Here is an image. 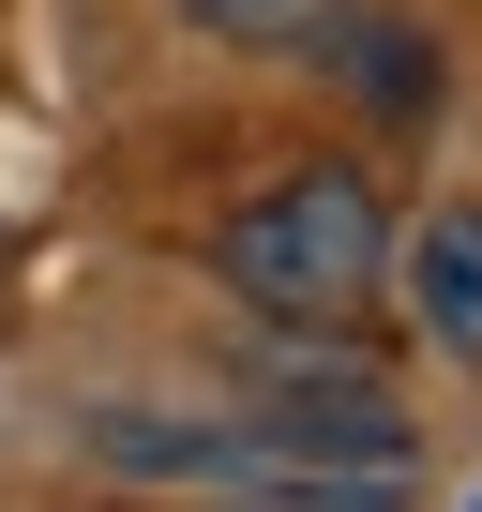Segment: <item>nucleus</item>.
<instances>
[{"instance_id": "1", "label": "nucleus", "mask_w": 482, "mask_h": 512, "mask_svg": "<svg viewBox=\"0 0 482 512\" xmlns=\"http://www.w3.org/2000/svg\"><path fill=\"white\" fill-rule=\"evenodd\" d=\"M211 272L257 302V317H347V302L392 272V211H377L362 166H287L272 196H241V211H226Z\"/></svg>"}, {"instance_id": "5", "label": "nucleus", "mask_w": 482, "mask_h": 512, "mask_svg": "<svg viewBox=\"0 0 482 512\" xmlns=\"http://www.w3.org/2000/svg\"><path fill=\"white\" fill-rule=\"evenodd\" d=\"M226 512H241V497H226Z\"/></svg>"}, {"instance_id": "3", "label": "nucleus", "mask_w": 482, "mask_h": 512, "mask_svg": "<svg viewBox=\"0 0 482 512\" xmlns=\"http://www.w3.org/2000/svg\"><path fill=\"white\" fill-rule=\"evenodd\" d=\"M347 76H362L377 106H437V61H422V31H392V16L347 31Z\"/></svg>"}, {"instance_id": "4", "label": "nucleus", "mask_w": 482, "mask_h": 512, "mask_svg": "<svg viewBox=\"0 0 482 512\" xmlns=\"http://www.w3.org/2000/svg\"><path fill=\"white\" fill-rule=\"evenodd\" d=\"M196 31H241V46H272V31H317V0H181Z\"/></svg>"}, {"instance_id": "2", "label": "nucleus", "mask_w": 482, "mask_h": 512, "mask_svg": "<svg viewBox=\"0 0 482 512\" xmlns=\"http://www.w3.org/2000/svg\"><path fill=\"white\" fill-rule=\"evenodd\" d=\"M407 302H422L437 347H482V211H437L407 241Z\"/></svg>"}]
</instances>
